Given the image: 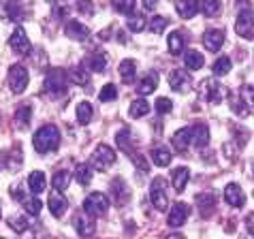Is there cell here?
Here are the masks:
<instances>
[{"label":"cell","instance_id":"obj_1","mask_svg":"<svg viewBox=\"0 0 254 239\" xmlns=\"http://www.w3.org/2000/svg\"><path fill=\"white\" fill-rule=\"evenodd\" d=\"M32 145H34V150H37V154H47V152L58 150V145H60V130L56 128L54 124L41 126V128L34 132V137H32Z\"/></svg>","mask_w":254,"mask_h":239},{"label":"cell","instance_id":"obj_2","mask_svg":"<svg viewBox=\"0 0 254 239\" xmlns=\"http://www.w3.org/2000/svg\"><path fill=\"white\" fill-rule=\"evenodd\" d=\"M109 209V199L105 196L103 192H92L86 196V201H83V212L88 216H103L105 212Z\"/></svg>","mask_w":254,"mask_h":239},{"label":"cell","instance_id":"obj_3","mask_svg":"<svg viewBox=\"0 0 254 239\" xmlns=\"http://www.w3.org/2000/svg\"><path fill=\"white\" fill-rule=\"evenodd\" d=\"M66 83H68V75L62 68H52L49 75L45 77V90L52 94H62L66 90Z\"/></svg>","mask_w":254,"mask_h":239},{"label":"cell","instance_id":"obj_4","mask_svg":"<svg viewBox=\"0 0 254 239\" xmlns=\"http://www.w3.org/2000/svg\"><path fill=\"white\" fill-rule=\"evenodd\" d=\"M165 179L156 178L152 181V188H150V199H152V205L158 209V212H165L167 205H169V194H167V188H165Z\"/></svg>","mask_w":254,"mask_h":239},{"label":"cell","instance_id":"obj_5","mask_svg":"<svg viewBox=\"0 0 254 239\" xmlns=\"http://www.w3.org/2000/svg\"><path fill=\"white\" fill-rule=\"evenodd\" d=\"M235 32L244 39L254 37V13L252 11H239L235 19Z\"/></svg>","mask_w":254,"mask_h":239},{"label":"cell","instance_id":"obj_6","mask_svg":"<svg viewBox=\"0 0 254 239\" xmlns=\"http://www.w3.org/2000/svg\"><path fill=\"white\" fill-rule=\"evenodd\" d=\"M116 163V152L111 150L109 145H98L96 150H94V154H92V165L96 167V169H109L111 165Z\"/></svg>","mask_w":254,"mask_h":239},{"label":"cell","instance_id":"obj_7","mask_svg":"<svg viewBox=\"0 0 254 239\" xmlns=\"http://www.w3.org/2000/svg\"><path fill=\"white\" fill-rule=\"evenodd\" d=\"M9 86H11V90L15 94H22L26 90V86H28V71L24 66H19V64L11 66V71H9Z\"/></svg>","mask_w":254,"mask_h":239},{"label":"cell","instance_id":"obj_8","mask_svg":"<svg viewBox=\"0 0 254 239\" xmlns=\"http://www.w3.org/2000/svg\"><path fill=\"white\" fill-rule=\"evenodd\" d=\"M188 216H190V207L186 205V203L180 201V203H175V205L171 207V212H169V216H167V222H169V227L180 229L182 224H186Z\"/></svg>","mask_w":254,"mask_h":239},{"label":"cell","instance_id":"obj_9","mask_svg":"<svg viewBox=\"0 0 254 239\" xmlns=\"http://www.w3.org/2000/svg\"><path fill=\"white\" fill-rule=\"evenodd\" d=\"M201 92L209 98V103H220L222 96H224V88L218 83L216 79H203L201 81Z\"/></svg>","mask_w":254,"mask_h":239},{"label":"cell","instance_id":"obj_10","mask_svg":"<svg viewBox=\"0 0 254 239\" xmlns=\"http://www.w3.org/2000/svg\"><path fill=\"white\" fill-rule=\"evenodd\" d=\"M224 201L229 203L231 207H244V203H246V194L244 190L239 188V184H227V188H224Z\"/></svg>","mask_w":254,"mask_h":239},{"label":"cell","instance_id":"obj_11","mask_svg":"<svg viewBox=\"0 0 254 239\" xmlns=\"http://www.w3.org/2000/svg\"><path fill=\"white\" fill-rule=\"evenodd\" d=\"M9 45L15 54H26L30 49V41H28V34L24 32V28H15L9 39Z\"/></svg>","mask_w":254,"mask_h":239},{"label":"cell","instance_id":"obj_12","mask_svg":"<svg viewBox=\"0 0 254 239\" xmlns=\"http://www.w3.org/2000/svg\"><path fill=\"white\" fill-rule=\"evenodd\" d=\"M222 43H224V32L218 30V28H211V30L203 34V45H205L207 52H218Z\"/></svg>","mask_w":254,"mask_h":239},{"label":"cell","instance_id":"obj_13","mask_svg":"<svg viewBox=\"0 0 254 239\" xmlns=\"http://www.w3.org/2000/svg\"><path fill=\"white\" fill-rule=\"evenodd\" d=\"M169 86H171L175 92H186V90L190 88V77L186 75V71L175 68V71L169 75Z\"/></svg>","mask_w":254,"mask_h":239},{"label":"cell","instance_id":"obj_14","mask_svg":"<svg viewBox=\"0 0 254 239\" xmlns=\"http://www.w3.org/2000/svg\"><path fill=\"white\" fill-rule=\"evenodd\" d=\"M111 194H114V199H116L118 205H126V203H128L130 190L126 188V184H124L122 178H118V179L111 181Z\"/></svg>","mask_w":254,"mask_h":239},{"label":"cell","instance_id":"obj_15","mask_svg":"<svg viewBox=\"0 0 254 239\" xmlns=\"http://www.w3.org/2000/svg\"><path fill=\"white\" fill-rule=\"evenodd\" d=\"M64 34L68 39H73V41H86L90 30H88V26H83L81 22H75L73 19V22H68L64 26Z\"/></svg>","mask_w":254,"mask_h":239},{"label":"cell","instance_id":"obj_16","mask_svg":"<svg viewBox=\"0 0 254 239\" xmlns=\"http://www.w3.org/2000/svg\"><path fill=\"white\" fill-rule=\"evenodd\" d=\"M173 147L178 152H186L188 150V145L192 143V128H180L178 132L173 135Z\"/></svg>","mask_w":254,"mask_h":239},{"label":"cell","instance_id":"obj_17","mask_svg":"<svg viewBox=\"0 0 254 239\" xmlns=\"http://www.w3.org/2000/svg\"><path fill=\"white\" fill-rule=\"evenodd\" d=\"M66 209H68V203L66 199L62 196L58 190H56L52 196H49V212H52L56 218H62L66 214Z\"/></svg>","mask_w":254,"mask_h":239},{"label":"cell","instance_id":"obj_18","mask_svg":"<svg viewBox=\"0 0 254 239\" xmlns=\"http://www.w3.org/2000/svg\"><path fill=\"white\" fill-rule=\"evenodd\" d=\"M196 205H199V212H201L203 218H209L211 214L216 212V199L211 194H207V192L196 194Z\"/></svg>","mask_w":254,"mask_h":239},{"label":"cell","instance_id":"obj_19","mask_svg":"<svg viewBox=\"0 0 254 239\" xmlns=\"http://www.w3.org/2000/svg\"><path fill=\"white\" fill-rule=\"evenodd\" d=\"M175 9H178L180 17L190 19V17L196 15V11H199V2H196V0H175Z\"/></svg>","mask_w":254,"mask_h":239},{"label":"cell","instance_id":"obj_20","mask_svg":"<svg viewBox=\"0 0 254 239\" xmlns=\"http://www.w3.org/2000/svg\"><path fill=\"white\" fill-rule=\"evenodd\" d=\"M156 88H158V75H156V73H147L143 79L137 83V92H139L141 96L152 94Z\"/></svg>","mask_w":254,"mask_h":239},{"label":"cell","instance_id":"obj_21","mask_svg":"<svg viewBox=\"0 0 254 239\" xmlns=\"http://www.w3.org/2000/svg\"><path fill=\"white\" fill-rule=\"evenodd\" d=\"M75 231L79 233L81 237H90L96 231V224L92 222V218H83V216H75Z\"/></svg>","mask_w":254,"mask_h":239},{"label":"cell","instance_id":"obj_22","mask_svg":"<svg viewBox=\"0 0 254 239\" xmlns=\"http://www.w3.org/2000/svg\"><path fill=\"white\" fill-rule=\"evenodd\" d=\"M171 160H173V154H171V150H169V147L158 145V147H154V150H152V163H154V165L167 167V165H171Z\"/></svg>","mask_w":254,"mask_h":239},{"label":"cell","instance_id":"obj_23","mask_svg":"<svg viewBox=\"0 0 254 239\" xmlns=\"http://www.w3.org/2000/svg\"><path fill=\"white\" fill-rule=\"evenodd\" d=\"M192 143L199 147V150H203L207 143H209V128L205 124H194V128H192Z\"/></svg>","mask_w":254,"mask_h":239},{"label":"cell","instance_id":"obj_24","mask_svg":"<svg viewBox=\"0 0 254 239\" xmlns=\"http://www.w3.org/2000/svg\"><path fill=\"white\" fill-rule=\"evenodd\" d=\"M28 190L34 194H41L45 190V173L43 171H32L28 175Z\"/></svg>","mask_w":254,"mask_h":239},{"label":"cell","instance_id":"obj_25","mask_svg":"<svg viewBox=\"0 0 254 239\" xmlns=\"http://www.w3.org/2000/svg\"><path fill=\"white\" fill-rule=\"evenodd\" d=\"M203 62H205V58H203V54L196 52V49H188L184 54V64H186V68H190V71H199V68H203Z\"/></svg>","mask_w":254,"mask_h":239},{"label":"cell","instance_id":"obj_26","mask_svg":"<svg viewBox=\"0 0 254 239\" xmlns=\"http://www.w3.org/2000/svg\"><path fill=\"white\" fill-rule=\"evenodd\" d=\"M188 179H190L188 167H178V169H175V171H173V188H175V192H184Z\"/></svg>","mask_w":254,"mask_h":239},{"label":"cell","instance_id":"obj_27","mask_svg":"<svg viewBox=\"0 0 254 239\" xmlns=\"http://www.w3.org/2000/svg\"><path fill=\"white\" fill-rule=\"evenodd\" d=\"M184 34H182L180 30H175L169 34V52H171L173 56H180L182 52H184Z\"/></svg>","mask_w":254,"mask_h":239},{"label":"cell","instance_id":"obj_28","mask_svg":"<svg viewBox=\"0 0 254 239\" xmlns=\"http://www.w3.org/2000/svg\"><path fill=\"white\" fill-rule=\"evenodd\" d=\"M199 9L203 11V15H205V17H216L218 13H220L222 4H220V0H201Z\"/></svg>","mask_w":254,"mask_h":239},{"label":"cell","instance_id":"obj_29","mask_svg":"<svg viewBox=\"0 0 254 239\" xmlns=\"http://www.w3.org/2000/svg\"><path fill=\"white\" fill-rule=\"evenodd\" d=\"M120 75H122V79L128 81V83L135 79V75H137L135 60H122V64H120Z\"/></svg>","mask_w":254,"mask_h":239},{"label":"cell","instance_id":"obj_30","mask_svg":"<svg viewBox=\"0 0 254 239\" xmlns=\"http://www.w3.org/2000/svg\"><path fill=\"white\" fill-rule=\"evenodd\" d=\"M75 179H77V184L88 186L90 181H92V169L88 165H77L75 167Z\"/></svg>","mask_w":254,"mask_h":239},{"label":"cell","instance_id":"obj_31","mask_svg":"<svg viewBox=\"0 0 254 239\" xmlns=\"http://www.w3.org/2000/svg\"><path fill=\"white\" fill-rule=\"evenodd\" d=\"M30 118H32V109L24 105V107H19L15 111V126L17 128H26L28 124H30Z\"/></svg>","mask_w":254,"mask_h":239},{"label":"cell","instance_id":"obj_32","mask_svg":"<svg viewBox=\"0 0 254 239\" xmlns=\"http://www.w3.org/2000/svg\"><path fill=\"white\" fill-rule=\"evenodd\" d=\"M239 101H242V105L246 109H254V86H242V90H239Z\"/></svg>","mask_w":254,"mask_h":239},{"label":"cell","instance_id":"obj_33","mask_svg":"<svg viewBox=\"0 0 254 239\" xmlns=\"http://www.w3.org/2000/svg\"><path fill=\"white\" fill-rule=\"evenodd\" d=\"M145 114H150V103L143 101V98H137L130 105V116L132 118H143Z\"/></svg>","mask_w":254,"mask_h":239},{"label":"cell","instance_id":"obj_34","mask_svg":"<svg viewBox=\"0 0 254 239\" xmlns=\"http://www.w3.org/2000/svg\"><path fill=\"white\" fill-rule=\"evenodd\" d=\"M68 181H70V175L66 173V171H58L52 178V186L56 188L58 192H64L66 188H68Z\"/></svg>","mask_w":254,"mask_h":239},{"label":"cell","instance_id":"obj_35","mask_svg":"<svg viewBox=\"0 0 254 239\" xmlns=\"http://www.w3.org/2000/svg\"><path fill=\"white\" fill-rule=\"evenodd\" d=\"M105 66H107V58L103 54H92L88 58V68H92L94 73H103Z\"/></svg>","mask_w":254,"mask_h":239},{"label":"cell","instance_id":"obj_36","mask_svg":"<svg viewBox=\"0 0 254 239\" xmlns=\"http://www.w3.org/2000/svg\"><path fill=\"white\" fill-rule=\"evenodd\" d=\"M77 120H79V124H88L92 120V105L86 101L77 105Z\"/></svg>","mask_w":254,"mask_h":239},{"label":"cell","instance_id":"obj_37","mask_svg":"<svg viewBox=\"0 0 254 239\" xmlns=\"http://www.w3.org/2000/svg\"><path fill=\"white\" fill-rule=\"evenodd\" d=\"M98 98H101V103L116 101V98H118V88L114 86V83H107V86H103V90H101V94H98Z\"/></svg>","mask_w":254,"mask_h":239},{"label":"cell","instance_id":"obj_38","mask_svg":"<svg viewBox=\"0 0 254 239\" xmlns=\"http://www.w3.org/2000/svg\"><path fill=\"white\" fill-rule=\"evenodd\" d=\"M6 15L11 19H22V6H19V0H6Z\"/></svg>","mask_w":254,"mask_h":239},{"label":"cell","instance_id":"obj_39","mask_svg":"<svg viewBox=\"0 0 254 239\" xmlns=\"http://www.w3.org/2000/svg\"><path fill=\"white\" fill-rule=\"evenodd\" d=\"M9 227L15 231V233H24V231H28L30 224H28V220H26L24 216H13L11 220H9Z\"/></svg>","mask_w":254,"mask_h":239},{"label":"cell","instance_id":"obj_40","mask_svg":"<svg viewBox=\"0 0 254 239\" xmlns=\"http://www.w3.org/2000/svg\"><path fill=\"white\" fill-rule=\"evenodd\" d=\"M231 71V60L227 58V56H222V58H218L216 62H214V73L216 75H227Z\"/></svg>","mask_w":254,"mask_h":239},{"label":"cell","instance_id":"obj_41","mask_svg":"<svg viewBox=\"0 0 254 239\" xmlns=\"http://www.w3.org/2000/svg\"><path fill=\"white\" fill-rule=\"evenodd\" d=\"M116 141H118V147L120 150H124V152H128V154H135L130 150V145H128V130H120L118 135H116Z\"/></svg>","mask_w":254,"mask_h":239},{"label":"cell","instance_id":"obj_42","mask_svg":"<svg viewBox=\"0 0 254 239\" xmlns=\"http://www.w3.org/2000/svg\"><path fill=\"white\" fill-rule=\"evenodd\" d=\"M167 26H169V19H167V17H162V15L152 17V22H150V28H152V32H154V34H160Z\"/></svg>","mask_w":254,"mask_h":239},{"label":"cell","instance_id":"obj_43","mask_svg":"<svg viewBox=\"0 0 254 239\" xmlns=\"http://www.w3.org/2000/svg\"><path fill=\"white\" fill-rule=\"evenodd\" d=\"M137 0H114V6L120 13H132L135 11Z\"/></svg>","mask_w":254,"mask_h":239},{"label":"cell","instance_id":"obj_44","mask_svg":"<svg viewBox=\"0 0 254 239\" xmlns=\"http://www.w3.org/2000/svg\"><path fill=\"white\" fill-rule=\"evenodd\" d=\"M171 109H173V105H171V101H169V98L162 96V98H158V101H156V111H158L160 116L169 114V111H171Z\"/></svg>","mask_w":254,"mask_h":239},{"label":"cell","instance_id":"obj_45","mask_svg":"<svg viewBox=\"0 0 254 239\" xmlns=\"http://www.w3.org/2000/svg\"><path fill=\"white\" fill-rule=\"evenodd\" d=\"M128 28H130V30H135V32H141L145 28V19L141 17V15H132L128 19Z\"/></svg>","mask_w":254,"mask_h":239},{"label":"cell","instance_id":"obj_46","mask_svg":"<svg viewBox=\"0 0 254 239\" xmlns=\"http://www.w3.org/2000/svg\"><path fill=\"white\" fill-rule=\"evenodd\" d=\"M24 207H26V212H28V214L37 216V214L41 212V201H39V199H26Z\"/></svg>","mask_w":254,"mask_h":239},{"label":"cell","instance_id":"obj_47","mask_svg":"<svg viewBox=\"0 0 254 239\" xmlns=\"http://www.w3.org/2000/svg\"><path fill=\"white\" fill-rule=\"evenodd\" d=\"M73 81H75V83H79V86H83V83H88V81H90V77H88V73L83 71L81 66H77L75 71H73Z\"/></svg>","mask_w":254,"mask_h":239},{"label":"cell","instance_id":"obj_48","mask_svg":"<svg viewBox=\"0 0 254 239\" xmlns=\"http://www.w3.org/2000/svg\"><path fill=\"white\" fill-rule=\"evenodd\" d=\"M77 9H79V13H83V15H92V13H94V4L90 2V0H81V2L77 4Z\"/></svg>","mask_w":254,"mask_h":239},{"label":"cell","instance_id":"obj_49","mask_svg":"<svg viewBox=\"0 0 254 239\" xmlns=\"http://www.w3.org/2000/svg\"><path fill=\"white\" fill-rule=\"evenodd\" d=\"M11 196H13V199H17V201H24L26 203V196H24V190H22V188H15V186H13L11 188Z\"/></svg>","mask_w":254,"mask_h":239},{"label":"cell","instance_id":"obj_50","mask_svg":"<svg viewBox=\"0 0 254 239\" xmlns=\"http://www.w3.org/2000/svg\"><path fill=\"white\" fill-rule=\"evenodd\" d=\"M246 229H248V233L254 237V212L246 216Z\"/></svg>","mask_w":254,"mask_h":239},{"label":"cell","instance_id":"obj_51","mask_svg":"<svg viewBox=\"0 0 254 239\" xmlns=\"http://www.w3.org/2000/svg\"><path fill=\"white\" fill-rule=\"evenodd\" d=\"M156 4H158V0H143L145 9H156Z\"/></svg>","mask_w":254,"mask_h":239},{"label":"cell","instance_id":"obj_52","mask_svg":"<svg viewBox=\"0 0 254 239\" xmlns=\"http://www.w3.org/2000/svg\"><path fill=\"white\" fill-rule=\"evenodd\" d=\"M165 239H186L184 235H180V233H173V235H167Z\"/></svg>","mask_w":254,"mask_h":239},{"label":"cell","instance_id":"obj_53","mask_svg":"<svg viewBox=\"0 0 254 239\" xmlns=\"http://www.w3.org/2000/svg\"><path fill=\"white\" fill-rule=\"evenodd\" d=\"M0 216H2V212H0Z\"/></svg>","mask_w":254,"mask_h":239},{"label":"cell","instance_id":"obj_54","mask_svg":"<svg viewBox=\"0 0 254 239\" xmlns=\"http://www.w3.org/2000/svg\"><path fill=\"white\" fill-rule=\"evenodd\" d=\"M0 239H4V237H0Z\"/></svg>","mask_w":254,"mask_h":239},{"label":"cell","instance_id":"obj_55","mask_svg":"<svg viewBox=\"0 0 254 239\" xmlns=\"http://www.w3.org/2000/svg\"><path fill=\"white\" fill-rule=\"evenodd\" d=\"M252 169H254V165H252Z\"/></svg>","mask_w":254,"mask_h":239}]
</instances>
